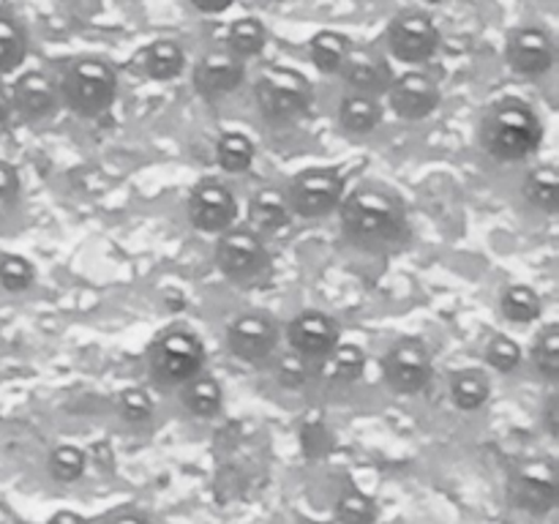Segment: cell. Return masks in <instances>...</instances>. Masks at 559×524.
<instances>
[{"label": "cell", "mask_w": 559, "mask_h": 524, "mask_svg": "<svg viewBox=\"0 0 559 524\" xmlns=\"http://www.w3.org/2000/svg\"><path fill=\"white\" fill-rule=\"evenodd\" d=\"M11 109H16L25 118L38 120L47 118L55 109V102H58V87L41 71H25L20 80L14 82V91H11Z\"/></svg>", "instance_id": "cell-18"}, {"label": "cell", "mask_w": 559, "mask_h": 524, "mask_svg": "<svg viewBox=\"0 0 559 524\" xmlns=\"http://www.w3.org/2000/svg\"><path fill=\"white\" fill-rule=\"evenodd\" d=\"M322 360V374L333 382H355L366 371V355L358 344H336Z\"/></svg>", "instance_id": "cell-23"}, {"label": "cell", "mask_w": 559, "mask_h": 524, "mask_svg": "<svg viewBox=\"0 0 559 524\" xmlns=\"http://www.w3.org/2000/svg\"><path fill=\"white\" fill-rule=\"evenodd\" d=\"M136 69L142 76L156 82H169L175 76L183 74L186 69V55L178 41L169 38H158V41L147 44L140 55H136Z\"/></svg>", "instance_id": "cell-19"}, {"label": "cell", "mask_w": 559, "mask_h": 524, "mask_svg": "<svg viewBox=\"0 0 559 524\" xmlns=\"http://www.w3.org/2000/svg\"><path fill=\"white\" fill-rule=\"evenodd\" d=\"M289 349L304 358H325L338 344V322L322 311H300L287 325Z\"/></svg>", "instance_id": "cell-15"}, {"label": "cell", "mask_w": 559, "mask_h": 524, "mask_svg": "<svg viewBox=\"0 0 559 524\" xmlns=\"http://www.w3.org/2000/svg\"><path fill=\"white\" fill-rule=\"evenodd\" d=\"M189 218L200 233L222 235L238 218L235 194L218 180H202L189 196Z\"/></svg>", "instance_id": "cell-11"}, {"label": "cell", "mask_w": 559, "mask_h": 524, "mask_svg": "<svg viewBox=\"0 0 559 524\" xmlns=\"http://www.w3.org/2000/svg\"><path fill=\"white\" fill-rule=\"evenodd\" d=\"M36 278L31 262L20 254H3L0 257V287L9 293H25Z\"/></svg>", "instance_id": "cell-34"}, {"label": "cell", "mask_w": 559, "mask_h": 524, "mask_svg": "<svg viewBox=\"0 0 559 524\" xmlns=\"http://www.w3.org/2000/svg\"><path fill=\"white\" fill-rule=\"evenodd\" d=\"M109 524H151L145 516H140V513H120V516H115Z\"/></svg>", "instance_id": "cell-42"}, {"label": "cell", "mask_w": 559, "mask_h": 524, "mask_svg": "<svg viewBox=\"0 0 559 524\" xmlns=\"http://www.w3.org/2000/svg\"><path fill=\"white\" fill-rule=\"evenodd\" d=\"M194 9H200L202 14H224L235 0H191Z\"/></svg>", "instance_id": "cell-40"}, {"label": "cell", "mask_w": 559, "mask_h": 524, "mask_svg": "<svg viewBox=\"0 0 559 524\" xmlns=\"http://www.w3.org/2000/svg\"><path fill=\"white\" fill-rule=\"evenodd\" d=\"M267 31L260 20L254 16H243V20H235L227 31V52L235 55L238 60L254 58L265 49Z\"/></svg>", "instance_id": "cell-26"}, {"label": "cell", "mask_w": 559, "mask_h": 524, "mask_svg": "<svg viewBox=\"0 0 559 524\" xmlns=\"http://www.w3.org/2000/svg\"><path fill=\"white\" fill-rule=\"evenodd\" d=\"M500 309L506 314V320L519 322V325H530V322L538 320L544 314V300L527 284H511V287L502 293Z\"/></svg>", "instance_id": "cell-27"}, {"label": "cell", "mask_w": 559, "mask_h": 524, "mask_svg": "<svg viewBox=\"0 0 559 524\" xmlns=\"http://www.w3.org/2000/svg\"><path fill=\"white\" fill-rule=\"evenodd\" d=\"M524 196L533 207L544 213H557L559 205V172L555 164H540V167L530 169L527 180H524Z\"/></svg>", "instance_id": "cell-24"}, {"label": "cell", "mask_w": 559, "mask_h": 524, "mask_svg": "<svg viewBox=\"0 0 559 524\" xmlns=\"http://www.w3.org/2000/svg\"><path fill=\"white\" fill-rule=\"evenodd\" d=\"M382 374H385L391 391H396L399 396H413V393L424 391L435 374L426 344L418 338H402V342L393 344L382 358Z\"/></svg>", "instance_id": "cell-8"}, {"label": "cell", "mask_w": 559, "mask_h": 524, "mask_svg": "<svg viewBox=\"0 0 559 524\" xmlns=\"http://www.w3.org/2000/svg\"><path fill=\"white\" fill-rule=\"evenodd\" d=\"M27 55V38L9 16H0V74L20 69Z\"/></svg>", "instance_id": "cell-30"}, {"label": "cell", "mask_w": 559, "mask_h": 524, "mask_svg": "<svg viewBox=\"0 0 559 524\" xmlns=\"http://www.w3.org/2000/svg\"><path fill=\"white\" fill-rule=\"evenodd\" d=\"M559 497L557 467L551 458H535L522 464L513 475V500L522 511L533 516H546L555 511Z\"/></svg>", "instance_id": "cell-10"}, {"label": "cell", "mask_w": 559, "mask_h": 524, "mask_svg": "<svg viewBox=\"0 0 559 524\" xmlns=\"http://www.w3.org/2000/svg\"><path fill=\"white\" fill-rule=\"evenodd\" d=\"M276 377H278V382H282L284 388H304L306 382H309V377H311L309 358L298 355L295 349H293V353L282 355V358H278Z\"/></svg>", "instance_id": "cell-37"}, {"label": "cell", "mask_w": 559, "mask_h": 524, "mask_svg": "<svg viewBox=\"0 0 559 524\" xmlns=\"http://www.w3.org/2000/svg\"><path fill=\"white\" fill-rule=\"evenodd\" d=\"M9 115H11V102H9V96H5V93L0 91V126H3L5 120H9Z\"/></svg>", "instance_id": "cell-43"}, {"label": "cell", "mask_w": 559, "mask_h": 524, "mask_svg": "<svg viewBox=\"0 0 559 524\" xmlns=\"http://www.w3.org/2000/svg\"><path fill=\"white\" fill-rule=\"evenodd\" d=\"M506 60L516 74L540 76L555 66V41L544 27H516L508 33Z\"/></svg>", "instance_id": "cell-14"}, {"label": "cell", "mask_w": 559, "mask_h": 524, "mask_svg": "<svg viewBox=\"0 0 559 524\" xmlns=\"http://www.w3.org/2000/svg\"><path fill=\"white\" fill-rule=\"evenodd\" d=\"M216 265L229 282L251 287L267 276L271 254L254 229L229 227L227 233H222V240L216 246Z\"/></svg>", "instance_id": "cell-6"}, {"label": "cell", "mask_w": 559, "mask_h": 524, "mask_svg": "<svg viewBox=\"0 0 559 524\" xmlns=\"http://www.w3.org/2000/svg\"><path fill=\"white\" fill-rule=\"evenodd\" d=\"M254 153L257 147L249 136L240 134V131H227L216 145V162L224 172L240 175L254 164Z\"/></svg>", "instance_id": "cell-29"}, {"label": "cell", "mask_w": 559, "mask_h": 524, "mask_svg": "<svg viewBox=\"0 0 559 524\" xmlns=\"http://www.w3.org/2000/svg\"><path fill=\"white\" fill-rule=\"evenodd\" d=\"M388 104L402 120H424L440 107V87L424 71H407L388 87Z\"/></svg>", "instance_id": "cell-12"}, {"label": "cell", "mask_w": 559, "mask_h": 524, "mask_svg": "<svg viewBox=\"0 0 559 524\" xmlns=\"http://www.w3.org/2000/svg\"><path fill=\"white\" fill-rule=\"evenodd\" d=\"M147 364L158 385H186L205 366V344L189 327H169L151 344Z\"/></svg>", "instance_id": "cell-4"}, {"label": "cell", "mask_w": 559, "mask_h": 524, "mask_svg": "<svg viewBox=\"0 0 559 524\" xmlns=\"http://www.w3.org/2000/svg\"><path fill=\"white\" fill-rule=\"evenodd\" d=\"M388 47L393 58L402 63H426L440 49V31L435 20L426 14L407 11V14H399L388 27Z\"/></svg>", "instance_id": "cell-9"}, {"label": "cell", "mask_w": 559, "mask_h": 524, "mask_svg": "<svg viewBox=\"0 0 559 524\" xmlns=\"http://www.w3.org/2000/svg\"><path fill=\"white\" fill-rule=\"evenodd\" d=\"M118 413L129 424H147L153 418V398L142 388H126L118 396Z\"/></svg>", "instance_id": "cell-36"}, {"label": "cell", "mask_w": 559, "mask_h": 524, "mask_svg": "<svg viewBox=\"0 0 559 524\" xmlns=\"http://www.w3.org/2000/svg\"><path fill=\"white\" fill-rule=\"evenodd\" d=\"M342 227L355 246L388 251L407 238V207L402 196L380 183H364L344 194Z\"/></svg>", "instance_id": "cell-1"}, {"label": "cell", "mask_w": 559, "mask_h": 524, "mask_svg": "<svg viewBox=\"0 0 559 524\" xmlns=\"http://www.w3.org/2000/svg\"><path fill=\"white\" fill-rule=\"evenodd\" d=\"M486 364H489L491 369L508 374V371H513L519 364H522V347H519L513 338L495 336L489 344H486Z\"/></svg>", "instance_id": "cell-35"}, {"label": "cell", "mask_w": 559, "mask_h": 524, "mask_svg": "<svg viewBox=\"0 0 559 524\" xmlns=\"http://www.w3.org/2000/svg\"><path fill=\"white\" fill-rule=\"evenodd\" d=\"M533 360L538 371L549 380L559 374V325H546L533 344Z\"/></svg>", "instance_id": "cell-33"}, {"label": "cell", "mask_w": 559, "mask_h": 524, "mask_svg": "<svg viewBox=\"0 0 559 524\" xmlns=\"http://www.w3.org/2000/svg\"><path fill=\"white\" fill-rule=\"evenodd\" d=\"M336 519L342 524H374L377 505L369 495L358 489L344 491L336 500Z\"/></svg>", "instance_id": "cell-32"}, {"label": "cell", "mask_w": 559, "mask_h": 524, "mask_svg": "<svg viewBox=\"0 0 559 524\" xmlns=\"http://www.w3.org/2000/svg\"><path fill=\"white\" fill-rule=\"evenodd\" d=\"M66 104L80 118H98L107 112L118 96V74L98 58H82L66 69L60 82Z\"/></svg>", "instance_id": "cell-3"}, {"label": "cell", "mask_w": 559, "mask_h": 524, "mask_svg": "<svg viewBox=\"0 0 559 524\" xmlns=\"http://www.w3.org/2000/svg\"><path fill=\"white\" fill-rule=\"evenodd\" d=\"M47 524H85V519H82L80 513H74V511H58V513H52V516H49Z\"/></svg>", "instance_id": "cell-41"}, {"label": "cell", "mask_w": 559, "mask_h": 524, "mask_svg": "<svg viewBox=\"0 0 559 524\" xmlns=\"http://www.w3.org/2000/svg\"><path fill=\"white\" fill-rule=\"evenodd\" d=\"M480 142L497 162H524L544 142V123L524 98H502L486 112Z\"/></svg>", "instance_id": "cell-2"}, {"label": "cell", "mask_w": 559, "mask_h": 524, "mask_svg": "<svg viewBox=\"0 0 559 524\" xmlns=\"http://www.w3.org/2000/svg\"><path fill=\"white\" fill-rule=\"evenodd\" d=\"M426 3H435V5H440V3H445V0H426Z\"/></svg>", "instance_id": "cell-44"}, {"label": "cell", "mask_w": 559, "mask_h": 524, "mask_svg": "<svg viewBox=\"0 0 559 524\" xmlns=\"http://www.w3.org/2000/svg\"><path fill=\"white\" fill-rule=\"evenodd\" d=\"M260 112L273 123H284L304 115L311 104V82L287 66H271L260 74L254 87Z\"/></svg>", "instance_id": "cell-5"}, {"label": "cell", "mask_w": 559, "mask_h": 524, "mask_svg": "<svg viewBox=\"0 0 559 524\" xmlns=\"http://www.w3.org/2000/svg\"><path fill=\"white\" fill-rule=\"evenodd\" d=\"M229 353L246 364H260L271 358L278 347V327L267 314H240L227 327Z\"/></svg>", "instance_id": "cell-13"}, {"label": "cell", "mask_w": 559, "mask_h": 524, "mask_svg": "<svg viewBox=\"0 0 559 524\" xmlns=\"http://www.w3.org/2000/svg\"><path fill=\"white\" fill-rule=\"evenodd\" d=\"M246 76L243 60H238L229 52H205L194 63L191 80H194L197 93L205 98H222L240 87Z\"/></svg>", "instance_id": "cell-16"}, {"label": "cell", "mask_w": 559, "mask_h": 524, "mask_svg": "<svg viewBox=\"0 0 559 524\" xmlns=\"http://www.w3.org/2000/svg\"><path fill=\"white\" fill-rule=\"evenodd\" d=\"M349 52H353V41L336 31H322L311 38V63L322 74H338Z\"/></svg>", "instance_id": "cell-25"}, {"label": "cell", "mask_w": 559, "mask_h": 524, "mask_svg": "<svg viewBox=\"0 0 559 524\" xmlns=\"http://www.w3.org/2000/svg\"><path fill=\"white\" fill-rule=\"evenodd\" d=\"M338 71L347 80V85L355 87V93H369V96L385 93L393 82L388 60L377 52H369V49H353Z\"/></svg>", "instance_id": "cell-17"}, {"label": "cell", "mask_w": 559, "mask_h": 524, "mask_svg": "<svg viewBox=\"0 0 559 524\" xmlns=\"http://www.w3.org/2000/svg\"><path fill=\"white\" fill-rule=\"evenodd\" d=\"M489 380L478 369H462L451 382V398L462 413H475L489 402Z\"/></svg>", "instance_id": "cell-28"}, {"label": "cell", "mask_w": 559, "mask_h": 524, "mask_svg": "<svg viewBox=\"0 0 559 524\" xmlns=\"http://www.w3.org/2000/svg\"><path fill=\"white\" fill-rule=\"evenodd\" d=\"M338 123L349 134H369L382 123V104L369 93H349L338 104Z\"/></svg>", "instance_id": "cell-21"}, {"label": "cell", "mask_w": 559, "mask_h": 524, "mask_svg": "<svg viewBox=\"0 0 559 524\" xmlns=\"http://www.w3.org/2000/svg\"><path fill=\"white\" fill-rule=\"evenodd\" d=\"M49 475H52L58 484H74L85 475L87 467V456L82 448L76 445H58L47 458Z\"/></svg>", "instance_id": "cell-31"}, {"label": "cell", "mask_w": 559, "mask_h": 524, "mask_svg": "<svg viewBox=\"0 0 559 524\" xmlns=\"http://www.w3.org/2000/svg\"><path fill=\"white\" fill-rule=\"evenodd\" d=\"M224 391L216 377H191L183 385V407L197 418H216L222 413Z\"/></svg>", "instance_id": "cell-22"}, {"label": "cell", "mask_w": 559, "mask_h": 524, "mask_svg": "<svg viewBox=\"0 0 559 524\" xmlns=\"http://www.w3.org/2000/svg\"><path fill=\"white\" fill-rule=\"evenodd\" d=\"M249 222L257 235H273L287 229L289 222H293L287 196L276 189L257 191L249 202Z\"/></svg>", "instance_id": "cell-20"}, {"label": "cell", "mask_w": 559, "mask_h": 524, "mask_svg": "<svg viewBox=\"0 0 559 524\" xmlns=\"http://www.w3.org/2000/svg\"><path fill=\"white\" fill-rule=\"evenodd\" d=\"M284 196H287L293 216H331L344 200V178L333 167L304 169V172L295 175Z\"/></svg>", "instance_id": "cell-7"}, {"label": "cell", "mask_w": 559, "mask_h": 524, "mask_svg": "<svg viewBox=\"0 0 559 524\" xmlns=\"http://www.w3.org/2000/svg\"><path fill=\"white\" fill-rule=\"evenodd\" d=\"M16 194H20V178H16V169L11 167V164L0 162V211L14 205Z\"/></svg>", "instance_id": "cell-38"}, {"label": "cell", "mask_w": 559, "mask_h": 524, "mask_svg": "<svg viewBox=\"0 0 559 524\" xmlns=\"http://www.w3.org/2000/svg\"><path fill=\"white\" fill-rule=\"evenodd\" d=\"M546 431H549L551 437H559V402H557V396H551L549 398V404H546Z\"/></svg>", "instance_id": "cell-39"}]
</instances>
